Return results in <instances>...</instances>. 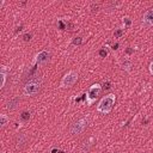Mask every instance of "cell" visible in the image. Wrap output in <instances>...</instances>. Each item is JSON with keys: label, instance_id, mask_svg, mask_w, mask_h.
I'll list each match as a JSON object with an SVG mask.
<instances>
[{"label": "cell", "instance_id": "obj_1", "mask_svg": "<svg viewBox=\"0 0 153 153\" xmlns=\"http://www.w3.org/2000/svg\"><path fill=\"white\" fill-rule=\"evenodd\" d=\"M115 102H116V96H115V93H109V94L104 96V97L99 100V103H98V105H97V111L100 112V114H104V115L109 114V112L112 110Z\"/></svg>", "mask_w": 153, "mask_h": 153}, {"label": "cell", "instance_id": "obj_2", "mask_svg": "<svg viewBox=\"0 0 153 153\" xmlns=\"http://www.w3.org/2000/svg\"><path fill=\"white\" fill-rule=\"evenodd\" d=\"M39 88H41V80L38 78H33L24 85L23 93H24V96H27V97L35 96L39 92Z\"/></svg>", "mask_w": 153, "mask_h": 153}, {"label": "cell", "instance_id": "obj_3", "mask_svg": "<svg viewBox=\"0 0 153 153\" xmlns=\"http://www.w3.org/2000/svg\"><path fill=\"white\" fill-rule=\"evenodd\" d=\"M102 85L100 84H93L88 87L87 92L85 93V98H86V104L87 105H92L93 102H96L97 97L99 96V93L102 92Z\"/></svg>", "mask_w": 153, "mask_h": 153}, {"label": "cell", "instance_id": "obj_4", "mask_svg": "<svg viewBox=\"0 0 153 153\" xmlns=\"http://www.w3.org/2000/svg\"><path fill=\"white\" fill-rule=\"evenodd\" d=\"M78 78H79V75H78V73H76L75 71H69L68 73H66V74L62 76L60 85H61V87H63V88L72 87V86L78 81Z\"/></svg>", "mask_w": 153, "mask_h": 153}, {"label": "cell", "instance_id": "obj_5", "mask_svg": "<svg viewBox=\"0 0 153 153\" xmlns=\"http://www.w3.org/2000/svg\"><path fill=\"white\" fill-rule=\"evenodd\" d=\"M87 127V118H80L76 122H74L71 127V134L74 135H79L81 134Z\"/></svg>", "mask_w": 153, "mask_h": 153}, {"label": "cell", "instance_id": "obj_6", "mask_svg": "<svg viewBox=\"0 0 153 153\" xmlns=\"http://www.w3.org/2000/svg\"><path fill=\"white\" fill-rule=\"evenodd\" d=\"M50 59V53L48 50H42L41 53L37 54L36 56V65L38 66H44Z\"/></svg>", "mask_w": 153, "mask_h": 153}, {"label": "cell", "instance_id": "obj_7", "mask_svg": "<svg viewBox=\"0 0 153 153\" xmlns=\"http://www.w3.org/2000/svg\"><path fill=\"white\" fill-rule=\"evenodd\" d=\"M142 25L146 27H149L153 25V8L146 11L142 17Z\"/></svg>", "mask_w": 153, "mask_h": 153}, {"label": "cell", "instance_id": "obj_8", "mask_svg": "<svg viewBox=\"0 0 153 153\" xmlns=\"http://www.w3.org/2000/svg\"><path fill=\"white\" fill-rule=\"evenodd\" d=\"M19 102H20V99H19V97H13L12 99H10V102H8V104H7V109L8 110H16L17 108H18V105H19Z\"/></svg>", "mask_w": 153, "mask_h": 153}, {"label": "cell", "instance_id": "obj_9", "mask_svg": "<svg viewBox=\"0 0 153 153\" xmlns=\"http://www.w3.org/2000/svg\"><path fill=\"white\" fill-rule=\"evenodd\" d=\"M0 78H1L0 87H4L5 84H6V79H7V67H6V66H1V69H0Z\"/></svg>", "mask_w": 153, "mask_h": 153}, {"label": "cell", "instance_id": "obj_10", "mask_svg": "<svg viewBox=\"0 0 153 153\" xmlns=\"http://www.w3.org/2000/svg\"><path fill=\"white\" fill-rule=\"evenodd\" d=\"M27 141V137L25 134H20L17 139V148H22V146H24Z\"/></svg>", "mask_w": 153, "mask_h": 153}, {"label": "cell", "instance_id": "obj_11", "mask_svg": "<svg viewBox=\"0 0 153 153\" xmlns=\"http://www.w3.org/2000/svg\"><path fill=\"white\" fill-rule=\"evenodd\" d=\"M121 67H122L123 71H126V72H130V71H131V67H133V63H131L130 61L126 60L124 62L121 63Z\"/></svg>", "mask_w": 153, "mask_h": 153}, {"label": "cell", "instance_id": "obj_12", "mask_svg": "<svg viewBox=\"0 0 153 153\" xmlns=\"http://www.w3.org/2000/svg\"><path fill=\"white\" fill-rule=\"evenodd\" d=\"M8 122H10V117L7 115H5V114H1L0 115V127L4 128Z\"/></svg>", "mask_w": 153, "mask_h": 153}, {"label": "cell", "instance_id": "obj_13", "mask_svg": "<svg viewBox=\"0 0 153 153\" xmlns=\"http://www.w3.org/2000/svg\"><path fill=\"white\" fill-rule=\"evenodd\" d=\"M123 33H124V30L123 29H116L115 32H114V37L115 38H120V37L123 36Z\"/></svg>", "mask_w": 153, "mask_h": 153}, {"label": "cell", "instance_id": "obj_14", "mask_svg": "<svg viewBox=\"0 0 153 153\" xmlns=\"http://www.w3.org/2000/svg\"><path fill=\"white\" fill-rule=\"evenodd\" d=\"M20 118H22V121H29L30 120V112L29 111H23L22 115H20Z\"/></svg>", "mask_w": 153, "mask_h": 153}, {"label": "cell", "instance_id": "obj_15", "mask_svg": "<svg viewBox=\"0 0 153 153\" xmlns=\"http://www.w3.org/2000/svg\"><path fill=\"white\" fill-rule=\"evenodd\" d=\"M123 25H124V27H128V26H130V25H131V20H130L128 17L123 18Z\"/></svg>", "mask_w": 153, "mask_h": 153}, {"label": "cell", "instance_id": "obj_16", "mask_svg": "<svg viewBox=\"0 0 153 153\" xmlns=\"http://www.w3.org/2000/svg\"><path fill=\"white\" fill-rule=\"evenodd\" d=\"M98 54H99L100 57H106V56H108V50L103 48V49H100V50L98 51Z\"/></svg>", "mask_w": 153, "mask_h": 153}, {"label": "cell", "instance_id": "obj_17", "mask_svg": "<svg viewBox=\"0 0 153 153\" xmlns=\"http://www.w3.org/2000/svg\"><path fill=\"white\" fill-rule=\"evenodd\" d=\"M81 41H82V39H81V37H74V38H73V41H72V43H73L74 45H79V44L81 43Z\"/></svg>", "mask_w": 153, "mask_h": 153}, {"label": "cell", "instance_id": "obj_18", "mask_svg": "<svg viewBox=\"0 0 153 153\" xmlns=\"http://www.w3.org/2000/svg\"><path fill=\"white\" fill-rule=\"evenodd\" d=\"M31 37H32V35H31V33H24V35H23V39H24L25 42L30 41V39H31Z\"/></svg>", "mask_w": 153, "mask_h": 153}, {"label": "cell", "instance_id": "obj_19", "mask_svg": "<svg viewBox=\"0 0 153 153\" xmlns=\"http://www.w3.org/2000/svg\"><path fill=\"white\" fill-rule=\"evenodd\" d=\"M98 8H99V4H92V6H91V11H92V12L97 11Z\"/></svg>", "mask_w": 153, "mask_h": 153}, {"label": "cell", "instance_id": "obj_20", "mask_svg": "<svg viewBox=\"0 0 153 153\" xmlns=\"http://www.w3.org/2000/svg\"><path fill=\"white\" fill-rule=\"evenodd\" d=\"M148 68H149V73L153 74V61L149 63V67H148Z\"/></svg>", "mask_w": 153, "mask_h": 153}, {"label": "cell", "instance_id": "obj_21", "mask_svg": "<svg viewBox=\"0 0 153 153\" xmlns=\"http://www.w3.org/2000/svg\"><path fill=\"white\" fill-rule=\"evenodd\" d=\"M103 85H104V86H103L104 88H110V84H109V81H106V82H104Z\"/></svg>", "mask_w": 153, "mask_h": 153}, {"label": "cell", "instance_id": "obj_22", "mask_svg": "<svg viewBox=\"0 0 153 153\" xmlns=\"http://www.w3.org/2000/svg\"><path fill=\"white\" fill-rule=\"evenodd\" d=\"M117 47H118V43H116V44H114V45H112V49H117Z\"/></svg>", "mask_w": 153, "mask_h": 153}, {"label": "cell", "instance_id": "obj_23", "mask_svg": "<svg viewBox=\"0 0 153 153\" xmlns=\"http://www.w3.org/2000/svg\"><path fill=\"white\" fill-rule=\"evenodd\" d=\"M115 153H118V152H115Z\"/></svg>", "mask_w": 153, "mask_h": 153}, {"label": "cell", "instance_id": "obj_24", "mask_svg": "<svg viewBox=\"0 0 153 153\" xmlns=\"http://www.w3.org/2000/svg\"><path fill=\"white\" fill-rule=\"evenodd\" d=\"M4 153H6V152H4Z\"/></svg>", "mask_w": 153, "mask_h": 153}]
</instances>
